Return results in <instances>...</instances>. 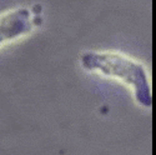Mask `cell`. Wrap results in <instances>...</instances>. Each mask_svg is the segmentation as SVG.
<instances>
[{
  "label": "cell",
  "mask_w": 156,
  "mask_h": 155,
  "mask_svg": "<svg viewBox=\"0 0 156 155\" xmlns=\"http://www.w3.org/2000/svg\"><path fill=\"white\" fill-rule=\"evenodd\" d=\"M85 70L98 73L124 84L131 90L134 99L142 108L152 104L151 85L145 67L137 60L118 51H86L80 58Z\"/></svg>",
  "instance_id": "cell-1"
},
{
  "label": "cell",
  "mask_w": 156,
  "mask_h": 155,
  "mask_svg": "<svg viewBox=\"0 0 156 155\" xmlns=\"http://www.w3.org/2000/svg\"><path fill=\"white\" fill-rule=\"evenodd\" d=\"M37 24L40 16L33 9L23 6L9 10L0 16V45L29 34Z\"/></svg>",
  "instance_id": "cell-2"
}]
</instances>
